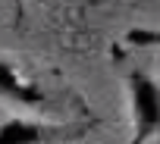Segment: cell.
Segmentation results:
<instances>
[{
    "mask_svg": "<svg viewBox=\"0 0 160 144\" xmlns=\"http://www.w3.org/2000/svg\"><path fill=\"white\" fill-rule=\"evenodd\" d=\"M78 125H60V122H38V119H7L0 125L3 144H47V141H69L78 138Z\"/></svg>",
    "mask_w": 160,
    "mask_h": 144,
    "instance_id": "2",
    "label": "cell"
},
{
    "mask_svg": "<svg viewBox=\"0 0 160 144\" xmlns=\"http://www.w3.org/2000/svg\"><path fill=\"white\" fill-rule=\"evenodd\" d=\"M126 44H132V47H160V31L157 28H132L126 35Z\"/></svg>",
    "mask_w": 160,
    "mask_h": 144,
    "instance_id": "3",
    "label": "cell"
},
{
    "mask_svg": "<svg viewBox=\"0 0 160 144\" xmlns=\"http://www.w3.org/2000/svg\"><path fill=\"white\" fill-rule=\"evenodd\" d=\"M129 113H132V144L160 135V82L144 69H129L126 75Z\"/></svg>",
    "mask_w": 160,
    "mask_h": 144,
    "instance_id": "1",
    "label": "cell"
}]
</instances>
